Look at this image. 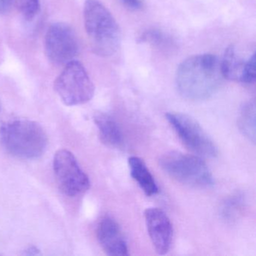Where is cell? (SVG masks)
<instances>
[{
    "mask_svg": "<svg viewBox=\"0 0 256 256\" xmlns=\"http://www.w3.org/2000/svg\"><path fill=\"white\" fill-rule=\"evenodd\" d=\"M220 62L210 54L196 55L181 62L176 72L180 95L192 101H203L216 94L222 80Z\"/></svg>",
    "mask_w": 256,
    "mask_h": 256,
    "instance_id": "obj_1",
    "label": "cell"
},
{
    "mask_svg": "<svg viewBox=\"0 0 256 256\" xmlns=\"http://www.w3.org/2000/svg\"><path fill=\"white\" fill-rule=\"evenodd\" d=\"M84 19L92 52L102 58L116 54L121 44V31L109 10L98 0H86Z\"/></svg>",
    "mask_w": 256,
    "mask_h": 256,
    "instance_id": "obj_2",
    "label": "cell"
},
{
    "mask_svg": "<svg viewBox=\"0 0 256 256\" xmlns=\"http://www.w3.org/2000/svg\"><path fill=\"white\" fill-rule=\"evenodd\" d=\"M0 138L6 149L20 158H38L47 148L46 132L38 122L30 120H14L4 124Z\"/></svg>",
    "mask_w": 256,
    "mask_h": 256,
    "instance_id": "obj_3",
    "label": "cell"
},
{
    "mask_svg": "<svg viewBox=\"0 0 256 256\" xmlns=\"http://www.w3.org/2000/svg\"><path fill=\"white\" fill-rule=\"evenodd\" d=\"M158 163L168 175L184 185L206 188L214 184L210 170L198 156L172 151L164 154Z\"/></svg>",
    "mask_w": 256,
    "mask_h": 256,
    "instance_id": "obj_4",
    "label": "cell"
},
{
    "mask_svg": "<svg viewBox=\"0 0 256 256\" xmlns=\"http://www.w3.org/2000/svg\"><path fill=\"white\" fill-rule=\"evenodd\" d=\"M54 90L64 104H84L92 100L95 86L86 68L78 61H70L54 82Z\"/></svg>",
    "mask_w": 256,
    "mask_h": 256,
    "instance_id": "obj_5",
    "label": "cell"
},
{
    "mask_svg": "<svg viewBox=\"0 0 256 256\" xmlns=\"http://www.w3.org/2000/svg\"><path fill=\"white\" fill-rule=\"evenodd\" d=\"M166 116L181 142L192 152L206 158L216 156V146L196 120L180 113H168Z\"/></svg>",
    "mask_w": 256,
    "mask_h": 256,
    "instance_id": "obj_6",
    "label": "cell"
},
{
    "mask_svg": "<svg viewBox=\"0 0 256 256\" xmlns=\"http://www.w3.org/2000/svg\"><path fill=\"white\" fill-rule=\"evenodd\" d=\"M53 167L58 186L67 196L74 197L89 190V178L70 151L60 150L56 152Z\"/></svg>",
    "mask_w": 256,
    "mask_h": 256,
    "instance_id": "obj_7",
    "label": "cell"
},
{
    "mask_svg": "<svg viewBox=\"0 0 256 256\" xmlns=\"http://www.w3.org/2000/svg\"><path fill=\"white\" fill-rule=\"evenodd\" d=\"M77 36L66 24L55 23L48 30L44 50L48 59L56 66L66 65L78 53Z\"/></svg>",
    "mask_w": 256,
    "mask_h": 256,
    "instance_id": "obj_8",
    "label": "cell"
},
{
    "mask_svg": "<svg viewBox=\"0 0 256 256\" xmlns=\"http://www.w3.org/2000/svg\"><path fill=\"white\" fill-rule=\"evenodd\" d=\"M148 234L158 254L168 252L173 239V226L167 214L160 208H148L144 212Z\"/></svg>",
    "mask_w": 256,
    "mask_h": 256,
    "instance_id": "obj_9",
    "label": "cell"
},
{
    "mask_svg": "<svg viewBox=\"0 0 256 256\" xmlns=\"http://www.w3.org/2000/svg\"><path fill=\"white\" fill-rule=\"evenodd\" d=\"M256 53L247 60L242 59L233 46L228 48L220 61L224 78L239 83L251 84L256 79Z\"/></svg>",
    "mask_w": 256,
    "mask_h": 256,
    "instance_id": "obj_10",
    "label": "cell"
},
{
    "mask_svg": "<svg viewBox=\"0 0 256 256\" xmlns=\"http://www.w3.org/2000/svg\"><path fill=\"white\" fill-rule=\"evenodd\" d=\"M97 238L102 248L108 256H128L126 241L120 227L112 217H104L100 221Z\"/></svg>",
    "mask_w": 256,
    "mask_h": 256,
    "instance_id": "obj_11",
    "label": "cell"
},
{
    "mask_svg": "<svg viewBox=\"0 0 256 256\" xmlns=\"http://www.w3.org/2000/svg\"><path fill=\"white\" fill-rule=\"evenodd\" d=\"M94 121L102 142L108 146L119 148L124 142L122 132L115 120L107 114H98Z\"/></svg>",
    "mask_w": 256,
    "mask_h": 256,
    "instance_id": "obj_12",
    "label": "cell"
},
{
    "mask_svg": "<svg viewBox=\"0 0 256 256\" xmlns=\"http://www.w3.org/2000/svg\"><path fill=\"white\" fill-rule=\"evenodd\" d=\"M128 166L133 179L138 184L139 186L146 196H155L158 193V188L156 182L143 160L137 156L130 157L128 158Z\"/></svg>",
    "mask_w": 256,
    "mask_h": 256,
    "instance_id": "obj_13",
    "label": "cell"
},
{
    "mask_svg": "<svg viewBox=\"0 0 256 256\" xmlns=\"http://www.w3.org/2000/svg\"><path fill=\"white\" fill-rule=\"evenodd\" d=\"M238 127L250 142H256V104L254 101L244 103L238 116Z\"/></svg>",
    "mask_w": 256,
    "mask_h": 256,
    "instance_id": "obj_14",
    "label": "cell"
},
{
    "mask_svg": "<svg viewBox=\"0 0 256 256\" xmlns=\"http://www.w3.org/2000/svg\"><path fill=\"white\" fill-rule=\"evenodd\" d=\"M13 4L26 20H32L40 12V0H13Z\"/></svg>",
    "mask_w": 256,
    "mask_h": 256,
    "instance_id": "obj_15",
    "label": "cell"
},
{
    "mask_svg": "<svg viewBox=\"0 0 256 256\" xmlns=\"http://www.w3.org/2000/svg\"><path fill=\"white\" fill-rule=\"evenodd\" d=\"M121 2L131 10H138L142 8L140 0H121Z\"/></svg>",
    "mask_w": 256,
    "mask_h": 256,
    "instance_id": "obj_16",
    "label": "cell"
},
{
    "mask_svg": "<svg viewBox=\"0 0 256 256\" xmlns=\"http://www.w3.org/2000/svg\"><path fill=\"white\" fill-rule=\"evenodd\" d=\"M13 0H0V14H4L11 8Z\"/></svg>",
    "mask_w": 256,
    "mask_h": 256,
    "instance_id": "obj_17",
    "label": "cell"
},
{
    "mask_svg": "<svg viewBox=\"0 0 256 256\" xmlns=\"http://www.w3.org/2000/svg\"><path fill=\"white\" fill-rule=\"evenodd\" d=\"M0 109H1V104H0Z\"/></svg>",
    "mask_w": 256,
    "mask_h": 256,
    "instance_id": "obj_18",
    "label": "cell"
}]
</instances>
